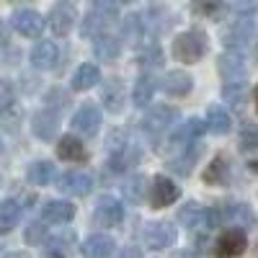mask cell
<instances>
[{
	"mask_svg": "<svg viewBox=\"0 0 258 258\" xmlns=\"http://www.w3.org/2000/svg\"><path fill=\"white\" fill-rule=\"evenodd\" d=\"M137 160H140V147L129 140L124 129H114L106 137V168L119 173V170H126L129 165H137Z\"/></svg>",
	"mask_w": 258,
	"mask_h": 258,
	"instance_id": "cell-1",
	"label": "cell"
},
{
	"mask_svg": "<svg viewBox=\"0 0 258 258\" xmlns=\"http://www.w3.org/2000/svg\"><path fill=\"white\" fill-rule=\"evenodd\" d=\"M116 18H119V6L109 3V0H98V3H93L91 13H85L83 24H80V36L101 39L109 34V29L116 24Z\"/></svg>",
	"mask_w": 258,
	"mask_h": 258,
	"instance_id": "cell-2",
	"label": "cell"
},
{
	"mask_svg": "<svg viewBox=\"0 0 258 258\" xmlns=\"http://www.w3.org/2000/svg\"><path fill=\"white\" fill-rule=\"evenodd\" d=\"M178 222L191 232V235H197L199 240H204V235L212 230V227H217L220 220H217V209H204L202 204L197 202H188L186 207H181L178 212Z\"/></svg>",
	"mask_w": 258,
	"mask_h": 258,
	"instance_id": "cell-3",
	"label": "cell"
},
{
	"mask_svg": "<svg viewBox=\"0 0 258 258\" xmlns=\"http://www.w3.org/2000/svg\"><path fill=\"white\" fill-rule=\"evenodd\" d=\"M207 49H209V41H207V34L202 29H188L173 39V57L183 64L199 62L207 54Z\"/></svg>",
	"mask_w": 258,
	"mask_h": 258,
	"instance_id": "cell-4",
	"label": "cell"
},
{
	"mask_svg": "<svg viewBox=\"0 0 258 258\" xmlns=\"http://www.w3.org/2000/svg\"><path fill=\"white\" fill-rule=\"evenodd\" d=\"M176 121V109L168 103H155L150 106V111L142 116L140 126H142V135L147 140H160L163 135H170V126Z\"/></svg>",
	"mask_w": 258,
	"mask_h": 258,
	"instance_id": "cell-5",
	"label": "cell"
},
{
	"mask_svg": "<svg viewBox=\"0 0 258 258\" xmlns=\"http://www.w3.org/2000/svg\"><path fill=\"white\" fill-rule=\"evenodd\" d=\"M204 132H207V124L202 119H197V116H191V119H186V121H181V124H176L173 129H170L168 145L178 155V153H183V150L199 145V140H202Z\"/></svg>",
	"mask_w": 258,
	"mask_h": 258,
	"instance_id": "cell-6",
	"label": "cell"
},
{
	"mask_svg": "<svg viewBox=\"0 0 258 258\" xmlns=\"http://www.w3.org/2000/svg\"><path fill=\"white\" fill-rule=\"evenodd\" d=\"M217 70L222 75V85H238V83H248V62L243 52H225L217 59Z\"/></svg>",
	"mask_w": 258,
	"mask_h": 258,
	"instance_id": "cell-7",
	"label": "cell"
},
{
	"mask_svg": "<svg viewBox=\"0 0 258 258\" xmlns=\"http://www.w3.org/2000/svg\"><path fill=\"white\" fill-rule=\"evenodd\" d=\"M217 220H220V225H227L230 230H250V227L258 225L255 212L248 204H243V202L220 207L217 209Z\"/></svg>",
	"mask_w": 258,
	"mask_h": 258,
	"instance_id": "cell-8",
	"label": "cell"
},
{
	"mask_svg": "<svg viewBox=\"0 0 258 258\" xmlns=\"http://www.w3.org/2000/svg\"><path fill=\"white\" fill-rule=\"evenodd\" d=\"M181 197V186L176 181H170L168 176H155L147 186V199L153 209H165Z\"/></svg>",
	"mask_w": 258,
	"mask_h": 258,
	"instance_id": "cell-9",
	"label": "cell"
},
{
	"mask_svg": "<svg viewBox=\"0 0 258 258\" xmlns=\"http://www.w3.org/2000/svg\"><path fill=\"white\" fill-rule=\"evenodd\" d=\"M255 36V26L250 18H238L222 29V41L230 52H243Z\"/></svg>",
	"mask_w": 258,
	"mask_h": 258,
	"instance_id": "cell-10",
	"label": "cell"
},
{
	"mask_svg": "<svg viewBox=\"0 0 258 258\" xmlns=\"http://www.w3.org/2000/svg\"><path fill=\"white\" fill-rule=\"evenodd\" d=\"M142 238H145V245L150 250H168L176 245L178 230L170 222H150V225H145Z\"/></svg>",
	"mask_w": 258,
	"mask_h": 258,
	"instance_id": "cell-11",
	"label": "cell"
},
{
	"mask_svg": "<svg viewBox=\"0 0 258 258\" xmlns=\"http://www.w3.org/2000/svg\"><path fill=\"white\" fill-rule=\"evenodd\" d=\"M93 220L98 227H119L124 222V204L111 194H103L93 207Z\"/></svg>",
	"mask_w": 258,
	"mask_h": 258,
	"instance_id": "cell-12",
	"label": "cell"
},
{
	"mask_svg": "<svg viewBox=\"0 0 258 258\" xmlns=\"http://www.w3.org/2000/svg\"><path fill=\"white\" fill-rule=\"evenodd\" d=\"M248 248L245 230H225L214 240V258H240Z\"/></svg>",
	"mask_w": 258,
	"mask_h": 258,
	"instance_id": "cell-13",
	"label": "cell"
},
{
	"mask_svg": "<svg viewBox=\"0 0 258 258\" xmlns=\"http://www.w3.org/2000/svg\"><path fill=\"white\" fill-rule=\"evenodd\" d=\"M57 188L62 194H70V197H88L93 191V176L88 170H68L59 176Z\"/></svg>",
	"mask_w": 258,
	"mask_h": 258,
	"instance_id": "cell-14",
	"label": "cell"
},
{
	"mask_svg": "<svg viewBox=\"0 0 258 258\" xmlns=\"http://www.w3.org/2000/svg\"><path fill=\"white\" fill-rule=\"evenodd\" d=\"M11 26L21 34V36H29L36 39L41 31H44V16L36 13L34 8H21L11 16Z\"/></svg>",
	"mask_w": 258,
	"mask_h": 258,
	"instance_id": "cell-15",
	"label": "cell"
},
{
	"mask_svg": "<svg viewBox=\"0 0 258 258\" xmlns=\"http://www.w3.org/2000/svg\"><path fill=\"white\" fill-rule=\"evenodd\" d=\"M73 129L85 137H93L98 132V126H101V111H98V106L96 103H83L80 109L73 114Z\"/></svg>",
	"mask_w": 258,
	"mask_h": 258,
	"instance_id": "cell-16",
	"label": "cell"
},
{
	"mask_svg": "<svg viewBox=\"0 0 258 258\" xmlns=\"http://www.w3.org/2000/svg\"><path fill=\"white\" fill-rule=\"evenodd\" d=\"M101 101L106 106V111L111 114H121L124 103H126V85L121 78H109L101 88Z\"/></svg>",
	"mask_w": 258,
	"mask_h": 258,
	"instance_id": "cell-17",
	"label": "cell"
},
{
	"mask_svg": "<svg viewBox=\"0 0 258 258\" xmlns=\"http://www.w3.org/2000/svg\"><path fill=\"white\" fill-rule=\"evenodd\" d=\"M78 21V11L73 3H57L49 13V29L54 36H68Z\"/></svg>",
	"mask_w": 258,
	"mask_h": 258,
	"instance_id": "cell-18",
	"label": "cell"
},
{
	"mask_svg": "<svg viewBox=\"0 0 258 258\" xmlns=\"http://www.w3.org/2000/svg\"><path fill=\"white\" fill-rule=\"evenodd\" d=\"M114 250H116V240L111 235H103V232L91 235V238L80 245L83 258H111Z\"/></svg>",
	"mask_w": 258,
	"mask_h": 258,
	"instance_id": "cell-19",
	"label": "cell"
},
{
	"mask_svg": "<svg viewBox=\"0 0 258 258\" xmlns=\"http://www.w3.org/2000/svg\"><path fill=\"white\" fill-rule=\"evenodd\" d=\"M147 26H145V16L142 13H129L124 21H121V39L129 41L132 47H142L145 39H147Z\"/></svg>",
	"mask_w": 258,
	"mask_h": 258,
	"instance_id": "cell-20",
	"label": "cell"
},
{
	"mask_svg": "<svg viewBox=\"0 0 258 258\" xmlns=\"http://www.w3.org/2000/svg\"><path fill=\"white\" fill-rule=\"evenodd\" d=\"M75 248V232L64 230L59 235H52L44 243V258H70Z\"/></svg>",
	"mask_w": 258,
	"mask_h": 258,
	"instance_id": "cell-21",
	"label": "cell"
},
{
	"mask_svg": "<svg viewBox=\"0 0 258 258\" xmlns=\"http://www.w3.org/2000/svg\"><path fill=\"white\" fill-rule=\"evenodd\" d=\"M75 217V207L70 202H62V199H52L41 207V220L49 222V225H64Z\"/></svg>",
	"mask_w": 258,
	"mask_h": 258,
	"instance_id": "cell-22",
	"label": "cell"
},
{
	"mask_svg": "<svg viewBox=\"0 0 258 258\" xmlns=\"http://www.w3.org/2000/svg\"><path fill=\"white\" fill-rule=\"evenodd\" d=\"M57 158L68 160V163H85L88 160V150H85V145L78 137L68 135L57 142Z\"/></svg>",
	"mask_w": 258,
	"mask_h": 258,
	"instance_id": "cell-23",
	"label": "cell"
},
{
	"mask_svg": "<svg viewBox=\"0 0 258 258\" xmlns=\"http://www.w3.org/2000/svg\"><path fill=\"white\" fill-rule=\"evenodd\" d=\"M137 62L142 64L145 70H155V68H160V64H163V49H160L158 36L150 34L145 39V44L137 49Z\"/></svg>",
	"mask_w": 258,
	"mask_h": 258,
	"instance_id": "cell-24",
	"label": "cell"
},
{
	"mask_svg": "<svg viewBox=\"0 0 258 258\" xmlns=\"http://www.w3.org/2000/svg\"><path fill=\"white\" fill-rule=\"evenodd\" d=\"M191 88H194V80L183 70H170L163 78V91L168 96H173V98H183L186 93H191Z\"/></svg>",
	"mask_w": 258,
	"mask_h": 258,
	"instance_id": "cell-25",
	"label": "cell"
},
{
	"mask_svg": "<svg viewBox=\"0 0 258 258\" xmlns=\"http://www.w3.org/2000/svg\"><path fill=\"white\" fill-rule=\"evenodd\" d=\"M31 129H34V135H36L39 140H44V142H47V140H54L57 129H59V119H57V114H52V111H47V109H41V111L34 114Z\"/></svg>",
	"mask_w": 258,
	"mask_h": 258,
	"instance_id": "cell-26",
	"label": "cell"
},
{
	"mask_svg": "<svg viewBox=\"0 0 258 258\" xmlns=\"http://www.w3.org/2000/svg\"><path fill=\"white\" fill-rule=\"evenodd\" d=\"M59 59V49L54 41H39L31 49V64L36 70H52Z\"/></svg>",
	"mask_w": 258,
	"mask_h": 258,
	"instance_id": "cell-27",
	"label": "cell"
},
{
	"mask_svg": "<svg viewBox=\"0 0 258 258\" xmlns=\"http://www.w3.org/2000/svg\"><path fill=\"white\" fill-rule=\"evenodd\" d=\"M155 91H158L155 78H153V75H147V73H142V75L135 80V88H132V103L137 106V109H147V106L153 103Z\"/></svg>",
	"mask_w": 258,
	"mask_h": 258,
	"instance_id": "cell-28",
	"label": "cell"
},
{
	"mask_svg": "<svg viewBox=\"0 0 258 258\" xmlns=\"http://www.w3.org/2000/svg\"><path fill=\"white\" fill-rule=\"evenodd\" d=\"M21 121H24V106L16 98L0 106V129H6L8 135H16L21 129Z\"/></svg>",
	"mask_w": 258,
	"mask_h": 258,
	"instance_id": "cell-29",
	"label": "cell"
},
{
	"mask_svg": "<svg viewBox=\"0 0 258 258\" xmlns=\"http://www.w3.org/2000/svg\"><path fill=\"white\" fill-rule=\"evenodd\" d=\"M199 155H202V145H194V147L183 150V153L173 155L168 165H170V170H173V173H178V176H191L194 163L199 160Z\"/></svg>",
	"mask_w": 258,
	"mask_h": 258,
	"instance_id": "cell-30",
	"label": "cell"
},
{
	"mask_svg": "<svg viewBox=\"0 0 258 258\" xmlns=\"http://www.w3.org/2000/svg\"><path fill=\"white\" fill-rule=\"evenodd\" d=\"M204 183H209V186H225L227 181H230V165H227V160H225V155H217L209 165H207V170H204Z\"/></svg>",
	"mask_w": 258,
	"mask_h": 258,
	"instance_id": "cell-31",
	"label": "cell"
},
{
	"mask_svg": "<svg viewBox=\"0 0 258 258\" xmlns=\"http://www.w3.org/2000/svg\"><path fill=\"white\" fill-rule=\"evenodd\" d=\"M96 83H101V70L96 68L93 62H85L73 75V91H88V88H93Z\"/></svg>",
	"mask_w": 258,
	"mask_h": 258,
	"instance_id": "cell-32",
	"label": "cell"
},
{
	"mask_svg": "<svg viewBox=\"0 0 258 258\" xmlns=\"http://www.w3.org/2000/svg\"><path fill=\"white\" fill-rule=\"evenodd\" d=\"M207 129L212 135H227L230 129H232V119H230V114L222 109V106H209L207 109Z\"/></svg>",
	"mask_w": 258,
	"mask_h": 258,
	"instance_id": "cell-33",
	"label": "cell"
},
{
	"mask_svg": "<svg viewBox=\"0 0 258 258\" xmlns=\"http://www.w3.org/2000/svg\"><path fill=\"white\" fill-rule=\"evenodd\" d=\"M21 212H24V207H21L16 199L0 202V235H8V232L18 225Z\"/></svg>",
	"mask_w": 258,
	"mask_h": 258,
	"instance_id": "cell-34",
	"label": "cell"
},
{
	"mask_svg": "<svg viewBox=\"0 0 258 258\" xmlns=\"http://www.w3.org/2000/svg\"><path fill=\"white\" fill-rule=\"evenodd\" d=\"M93 52H96V57L103 59V62H114V59L121 54V39H119V36H111V34H106V36L96 39Z\"/></svg>",
	"mask_w": 258,
	"mask_h": 258,
	"instance_id": "cell-35",
	"label": "cell"
},
{
	"mask_svg": "<svg viewBox=\"0 0 258 258\" xmlns=\"http://www.w3.org/2000/svg\"><path fill=\"white\" fill-rule=\"evenodd\" d=\"M26 178H29V183H34V186H49V181L54 178V165H52L49 160H36V163L29 165Z\"/></svg>",
	"mask_w": 258,
	"mask_h": 258,
	"instance_id": "cell-36",
	"label": "cell"
},
{
	"mask_svg": "<svg viewBox=\"0 0 258 258\" xmlns=\"http://www.w3.org/2000/svg\"><path fill=\"white\" fill-rule=\"evenodd\" d=\"M222 98L227 106H232L235 111H243L248 103V83H238V85H222Z\"/></svg>",
	"mask_w": 258,
	"mask_h": 258,
	"instance_id": "cell-37",
	"label": "cell"
},
{
	"mask_svg": "<svg viewBox=\"0 0 258 258\" xmlns=\"http://www.w3.org/2000/svg\"><path fill=\"white\" fill-rule=\"evenodd\" d=\"M145 183H147V181H145V176H140V173L129 176V178L124 181L121 191H124V197H126L129 204H140V202L145 199V194H147V186H145Z\"/></svg>",
	"mask_w": 258,
	"mask_h": 258,
	"instance_id": "cell-38",
	"label": "cell"
},
{
	"mask_svg": "<svg viewBox=\"0 0 258 258\" xmlns=\"http://www.w3.org/2000/svg\"><path fill=\"white\" fill-rule=\"evenodd\" d=\"M240 150L243 153H253L258 150V124H245L240 132Z\"/></svg>",
	"mask_w": 258,
	"mask_h": 258,
	"instance_id": "cell-39",
	"label": "cell"
},
{
	"mask_svg": "<svg viewBox=\"0 0 258 258\" xmlns=\"http://www.w3.org/2000/svg\"><path fill=\"white\" fill-rule=\"evenodd\" d=\"M68 106H70L68 93H62V91H49V93H47V111L59 114V111L68 109Z\"/></svg>",
	"mask_w": 258,
	"mask_h": 258,
	"instance_id": "cell-40",
	"label": "cell"
},
{
	"mask_svg": "<svg viewBox=\"0 0 258 258\" xmlns=\"http://www.w3.org/2000/svg\"><path fill=\"white\" fill-rule=\"evenodd\" d=\"M44 238H47V227L41 225V222H31V225L26 227V232H24V240H26L29 245H39Z\"/></svg>",
	"mask_w": 258,
	"mask_h": 258,
	"instance_id": "cell-41",
	"label": "cell"
},
{
	"mask_svg": "<svg viewBox=\"0 0 258 258\" xmlns=\"http://www.w3.org/2000/svg\"><path fill=\"white\" fill-rule=\"evenodd\" d=\"M227 11L238 13L240 18H250V16L258 11V3H253V0H248V3H230V6H227Z\"/></svg>",
	"mask_w": 258,
	"mask_h": 258,
	"instance_id": "cell-42",
	"label": "cell"
},
{
	"mask_svg": "<svg viewBox=\"0 0 258 258\" xmlns=\"http://www.w3.org/2000/svg\"><path fill=\"white\" fill-rule=\"evenodd\" d=\"M8 41H11V29L3 18H0V47H8Z\"/></svg>",
	"mask_w": 258,
	"mask_h": 258,
	"instance_id": "cell-43",
	"label": "cell"
},
{
	"mask_svg": "<svg viewBox=\"0 0 258 258\" xmlns=\"http://www.w3.org/2000/svg\"><path fill=\"white\" fill-rule=\"evenodd\" d=\"M119 258H142V250H140L137 245H126V248L121 250Z\"/></svg>",
	"mask_w": 258,
	"mask_h": 258,
	"instance_id": "cell-44",
	"label": "cell"
},
{
	"mask_svg": "<svg viewBox=\"0 0 258 258\" xmlns=\"http://www.w3.org/2000/svg\"><path fill=\"white\" fill-rule=\"evenodd\" d=\"M248 170H250V173H258V160H250L248 163Z\"/></svg>",
	"mask_w": 258,
	"mask_h": 258,
	"instance_id": "cell-45",
	"label": "cell"
},
{
	"mask_svg": "<svg viewBox=\"0 0 258 258\" xmlns=\"http://www.w3.org/2000/svg\"><path fill=\"white\" fill-rule=\"evenodd\" d=\"M178 258H197V253H191V248L186 253H178Z\"/></svg>",
	"mask_w": 258,
	"mask_h": 258,
	"instance_id": "cell-46",
	"label": "cell"
},
{
	"mask_svg": "<svg viewBox=\"0 0 258 258\" xmlns=\"http://www.w3.org/2000/svg\"><path fill=\"white\" fill-rule=\"evenodd\" d=\"M6 258H29L26 253H11V255H6Z\"/></svg>",
	"mask_w": 258,
	"mask_h": 258,
	"instance_id": "cell-47",
	"label": "cell"
},
{
	"mask_svg": "<svg viewBox=\"0 0 258 258\" xmlns=\"http://www.w3.org/2000/svg\"><path fill=\"white\" fill-rule=\"evenodd\" d=\"M255 111H258V88H255Z\"/></svg>",
	"mask_w": 258,
	"mask_h": 258,
	"instance_id": "cell-48",
	"label": "cell"
}]
</instances>
